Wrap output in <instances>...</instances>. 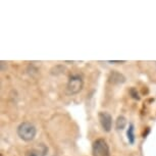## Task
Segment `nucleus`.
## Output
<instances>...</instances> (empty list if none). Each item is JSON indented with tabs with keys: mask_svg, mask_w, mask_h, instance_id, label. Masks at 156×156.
<instances>
[{
	"mask_svg": "<svg viewBox=\"0 0 156 156\" xmlns=\"http://www.w3.org/2000/svg\"><path fill=\"white\" fill-rule=\"evenodd\" d=\"M17 135L23 141H32L36 136V128L31 122H23L17 128Z\"/></svg>",
	"mask_w": 156,
	"mask_h": 156,
	"instance_id": "f257e3e1",
	"label": "nucleus"
},
{
	"mask_svg": "<svg viewBox=\"0 0 156 156\" xmlns=\"http://www.w3.org/2000/svg\"><path fill=\"white\" fill-rule=\"evenodd\" d=\"M93 156H110L109 147L104 139H97L93 143Z\"/></svg>",
	"mask_w": 156,
	"mask_h": 156,
	"instance_id": "f03ea898",
	"label": "nucleus"
},
{
	"mask_svg": "<svg viewBox=\"0 0 156 156\" xmlns=\"http://www.w3.org/2000/svg\"><path fill=\"white\" fill-rule=\"evenodd\" d=\"M83 79L79 75H73L70 76L69 83H67V92L69 94H78L83 89Z\"/></svg>",
	"mask_w": 156,
	"mask_h": 156,
	"instance_id": "7ed1b4c3",
	"label": "nucleus"
},
{
	"mask_svg": "<svg viewBox=\"0 0 156 156\" xmlns=\"http://www.w3.org/2000/svg\"><path fill=\"white\" fill-rule=\"evenodd\" d=\"M98 117L102 129L105 132H109L111 129V126H112V117H111L110 114L107 112H99Z\"/></svg>",
	"mask_w": 156,
	"mask_h": 156,
	"instance_id": "20e7f679",
	"label": "nucleus"
},
{
	"mask_svg": "<svg viewBox=\"0 0 156 156\" xmlns=\"http://www.w3.org/2000/svg\"><path fill=\"white\" fill-rule=\"evenodd\" d=\"M47 148L44 145L37 146L35 148H32L26 152L25 156H46Z\"/></svg>",
	"mask_w": 156,
	"mask_h": 156,
	"instance_id": "39448f33",
	"label": "nucleus"
},
{
	"mask_svg": "<svg viewBox=\"0 0 156 156\" xmlns=\"http://www.w3.org/2000/svg\"><path fill=\"white\" fill-rule=\"evenodd\" d=\"M110 82H112V83H123L125 78L122 76V75H120L119 73H111Z\"/></svg>",
	"mask_w": 156,
	"mask_h": 156,
	"instance_id": "423d86ee",
	"label": "nucleus"
},
{
	"mask_svg": "<svg viewBox=\"0 0 156 156\" xmlns=\"http://www.w3.org/2000/svg\"><path fill=\"white\" fill-rule=\"evenodd\" d=\"M126 136H128V140H129V142L131 143V144H134V142H135L134 126L132 125V123L129 126V129H128V132H126Z\"/></svg>",
	"mask_w": 156,
	"mask_h": 156,
	"instance_id": "0eeeda50",
	"label": "nucleus"
},
{
	"mask_svg": "<svg viewBox=\"0 0 156 156\" xmlns=\"http://www.w3.org/2000/svg\"><path fill=\"white\" fill-rule=\"evenodd\" d=\"M126 126V119L123 116H119L116 120V128L117 129H123Z\"/></svg>",
	"mask_w": 156,
	"mask_h": 156,
	"instance_id": "6e6552de",
	"label": "nucleus"
},
{
	"mask_svg": "<svg viewBox=\"0 0 156 156\" xmlns=\"http://www.w3.org/2000/svg\"><path fill=\"white\" fill-rule=\"evenodd\" d=\"M108 62H110V63H122V62H125V61H111V60H109Z\"/></svg>",
	"mask_w": 156,
	"mask_h": 156,
	"instance_id": "1a4fd4ad",
	"label": "nucleus"
}]
</instances>
